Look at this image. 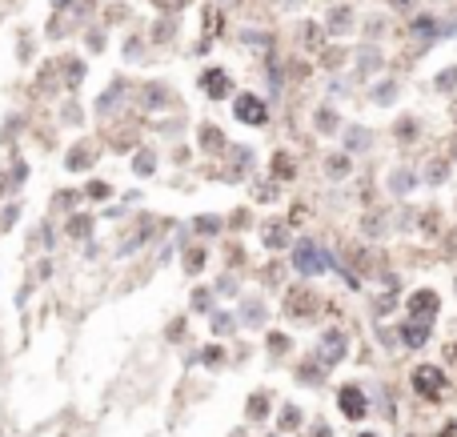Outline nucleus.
Masks as SVG:
<instances>
[{
	"label": "nucleus",
	"instance_id": "obj_7",
	"mask_svg": "<svg viewBox=\"0 0 457 437\" xmlns=\"http://www.w3.org/2000/svg\"><path fill=\"white\" fill-rule=\"evenodd\" d=\"M409 313H413V317H421V321H429L433 313H437V293H429V289L413 293V301H409Z\"/></svg>",
	"mask_w": 457,
	"mask_h": 437
},
{
	"label": "nucleus",
	"instance_id": "obj_2",
	"mask_svg": "<svg viewBox=\"0 0 457 437\" xmlns=\"http://www.w3.org/2000/svg\"><path fill=\"white\" fill-rule=\"evenodd\" d=\"M413 389H417L421 397L437 401V397H441V389H445V377H441V369H437V365H421L417 373H413Z\"/></svg>",
	"mask_w": 457,
	"mask_h": 437
},
{
	"label": "nucleus",
	"instance_id": "obj_12",
	"mask_svg": "<svg viewBox=\"0 0 457 437\" xmlns=\"http://www.w3.org/2000/svg\"><path fill=\"white\" fill-rule=\"evenodd\" d=\"M349 25H353L349 8H333V20H329V28H333V32H341V28H349Z\"/></svg>",
	"mask_w": 457,
	"mask_h": 437
},
{
	"label": "nucleus",
	"instance_id": "obj_24",
	"mask_svg": "<svg viewBox=\"0 0 457 437\" xmlns=\"http://www.w3.org/2000/svg\"><path fill=\"white\" fill-rule=\"evenodd\" d=\"M361 437H373V433H361Z\"/></svg>",
	"mask_w": 457,
	"mask_h": 437
},
{
	"label": "nucleus",
	"instance_id": "obj_22",
	"mask_svg": "<svg viewBox=\"0 0 457 437\" xmlns=\"http://www.w3.org/2000/svg\"><path fill=\"white\" fill-rule=\"evenodd\" d=\"M317 125H321V128H333L337 116H333V113H321V116H317Z\"/></svg>",
	"mask_w": 457,
	"mask_h": 437
},
{
	"label": "nucleus",
	"instance_id": "obj_9",
	"mask_svg": "<svg viewBox=\"0 0 457 437\" xmlns=\"http://www.w3.org/2000/svg\"><path fill=\"white\" fill-rule=\"evenodd\" d=\"M273 176H281V181H293V157H289V152H277V157H273Z\"/></svg>",
	"mask_w": 457,
	"mask_h": 437
},
{
	"label": "nucleus",
	"instance_id": "obj_18",
	"mask_svg": "<svg viewBox=\"0 0 457 437\" xmlns=\"http://www.w3.org/2000/svg\"><path fill=\"white\" fill-rule=\"evenodd\" d=\"M69 233H76V237H81V233H88V217H76L73 225H69Z\"/></svg>",
	"mask_w": 457,
	"mask_h": 437
},
{
	"label": "nucleus",
	"instance_id": "obj_1",
	"mask_svg": "<svg viewBox=\"0 0 457 437\" xmlns=\"http://www.w3.org/2000/svg\"><path fill=\"white\" fill-rule=\"evenodd\" d=\"M233 113H237V121H241V125H265V121H269L265 100H261V97H249V92H241V97H237Z\"/></svg>",
	"mask_w": 457,
	"mask_h": 437
},
{
	"label": "nucleus",
	"instance_id": "obj_6",
	"mask_svg": "<svg viewBox=\"0 0 457 437\" xmlns=\"http://www.w3.org/2000/svg\"><path fill=\"white\" fill-rule=\"evenodd\" d=\"M201 88H205V92H209V97H229V88H233V80H229V73H225V68H209V73L201 76Z\"/></svg>",
	"mask_w": 457,
	"mask_h": 437
},
{
	"label": "nucleus",
	"instance_id": "obj_19",
	"mask_svg": "<svg viewBox=\"0 0 457 437\" xmlns=\"http://www.w3.org/2000/svg\"><path fill=\"white\" fill-rule=\"evenodd\" d=\"M201 357H205V361H209V365H221V361H225V353H221V349H205V353H201Z\"/></svg>",
	"mask_w": 457,
	"mask_h": 437
},
{
	"label": "nucleus",
	"instance_id": "obj_17",
	"mask_svg": "<svg viewBox=\"0 0 457 437\" xmlns=\"http://www.w3.org/2000/svg\"><path fill=\"white\" fill-rule=\"evenodd\" d=\"M153 164H157V161H153V157H148V152H141V157H136V173H148V169H153Z\"/></svg>",
	"mask_w": 457,
	"mask_h": 437
},
{
	"label": "nucleus",
	"instance_id": "obj_5",
	"mask_svg": "<svg viewBox=\"0 0 457 437\" xmlns=\"http://www.w3.org/2000/svg\"><path fill=\"white\" fill-rule=\"evenodd\" d=\"M345 357V333H337V329H329L321 337V365L329 369L333 361H341Z\"/></svg>",
	"mask_w": 457,
	"mask_h": 437
},
{
	"label": "nucleus",
	"instance_id": "obj_16",
	"mask_svg": "<svg viewBox=\"0 0 457 437\" xmlns=\"http://www.w3.org/2000/svg\"><path fill=\"white\" fill-rule=\"evenodd\" d=\"M361 145H365V128H353L349 133V149H361Z\"/></svg>",
	"mask_w": 457,
	"mask_h": 437
},
{
	"label": "nucleus",
	"instance_id": "obj_10",
	"mask_svg": "<svg viewBox=\"0 0 457 437\" xmlns=\"http://www.w3.org/2000/svg\"><path fill=\"white\" fill-rule=\"evenodd\" d=\"M221 28H225V16L217 13V8H205V44H201V49H209V37L221 32Z\"/></svg>",
	"mask_w": 457,
	"mask_h": 437
},
{
	"label": "nucleus",
	"instance_id": "obj_4",
	"mask_svg": "<svg viewBox=\"0 0 457 437\" xmlns=\"http://www.w3.org/2000/svg\"><path fill=\"white\" fill-rule=\"evenodd\" d=\"M337 405H341V413H345V417H353V421H357V417H365V409H369V405H365V393H361L357 385L341 389V393H337Z\"/></svg>",
	"mask_w": 457,
	"mask_h": 437
},
{
	"label": "nucleus",
	"instance_id": "obj_15",
	"mask_svg": "<svg viewBox=\"0 0 457 437\" xmlns=\"http://www.w3.org/2000/svg\"><path fill=\"white\" fill-rule=\"evenodd\" d=\"M153 4H157L161 13H177V8H185L189 0H153Z\"/></svg>",
	"mask_w": 457,
	"mask_h": 437
},
{
	"label": "nucleus",
	"instance_id": "obj_11",
	"mask_svg": "<svg viewBox=\"0 0 457 437\" xmlns=\"http://www.w3.org/2000/svg\"><path fill=\"white\" fill-rule=\"evenodd\" d=\"M265 245H273V249H277V245H285V225H277V221H273V225H265Z\"/></svg>",
	"mask_w": 457,
	"mask_h": 437
},
{
	"label": "nucleus",
	"instance_id": "obj_8",
	"mask_svg": "<svg viewBox=\"0 0 457 437\" xmlns=\"http://www.w3.org/2000/svg\"><path fill=\"white\" fill-rule=\"evenodd\" d=\"M401 341H405V345H413V349H417V345H425V341H429V325H421V321L405 325V329H401Z\"/></svg>",
	"mask_w": 457,
	"mask_h": 437
},
{
	"label": "nucleus",
	"instance_id": "obj_20",
	"mask_svg": "<svg viewBox=\"0 0 457 437\" xmlns=\"http://www.w3.org/2000/svg\"><path fill=\"white\" fill-rule=\"evenodd\" d=\"M441 88H453L457 85V68H449V73H441V80H437Z\"/></svg>",
	"mask_w": 457,
	"mask_h": 437
},
{
	"label": "nucleus",
	"instance_id": "obj_14",
	"mask_svg": "<svg viewBox=\"0 0 457 437\" xmlns=\"http://www.w3.org/2000/svg\"><path fill=\"white\" fill-rule=\"evenodd\" d=\"M349 173V157H333L329 161V176H345Z\"/></svg>",
	"mask_w": 457,
	"mask_h": 437
},
{
	"label": "nucleus",
	"instance_id": "obj_3",
	"mask_svg": "<svg viewBox=\"0 0 457 437\" xmlns=\"http://www.w3.org/2000/svg\"><path fill=\"white\" fill-rule=\"evenodd\" d=\"M325 253L313 245V241H301L297 245V273H305V277H313V273H325Z\"/></svg>",
	"mask_w": 457,
	"mask_h": 437
},
{
	"label": "nucleus",
	"instance_id": "obj_13",
	"mask_svg": "<svg viewBox=\"0 0 457 437\" xmlns=\"http://www.w3.org/2000/svg\"><path fill=\"white\" fill-rule=\"evenodd\" d=\"M221 145H225V133H221V128H205V149H221Z\"/></svg>",
	"mask_w": 457,
	"mask_h": 437
},
{
	"label": "nucleus",
	"instance_id": "obj_21",
	"mask_svg": "<svg viewBox=\"0 0 457 437\" xmlns=\"http://www.w3.org/2000/svg\"><path fill=\"white\" fill-rule=\"evenodd\" d=\"M249 413H253V417H261V413H265V397H261V393H257V397H253V405H249Z\"/></svg>",
	"mask_w": 457,
	"mask_h": 437
},
{
	"label": "nucleus",
	"instance_id": "obj_23",
	"mask_svg": "<svg viewBox=\"0 0 457 437\" xmlns=\"http://www.w3.org/2000/svg\"><path fill=\"white\" fill-rule=\"evenodd\" d=\"M393 4H397V8H409V4H413V0H393Z\"/></svg>",
	"mask_w": 457,
	"mask_h": 437
}]
</instances>
